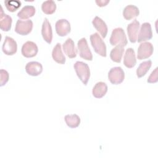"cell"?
Listing matches in <instances>:
<instances>
[{
    "label": "cell",
    "mask_w": 158,
    "mask_h": 158,
    "mask_svg": "<svg viewBox=\"0 0 158 158\" xmlns=\"http://www.w3.org/2000/svg\"><path fill=\"white\" fill-rule=\"evenodd\" d=\"M123 52L124 46L121 45L116 46L111 50L110 53V57L112 61L117 63H120L121 62Z\"/></svg>",
    "instance_id": "obj_22"
},
{
    "label": "cell",
    "mask_w": 158,
    "mask_h": 158,
    "mask_svg": "<svg viewBox=\"0 0 158 158\" xmlns=\"http://www.w3.org/2000/svg\"><path fill=\"white\" fill-rule=\"evenodd\" d=\"M38 51L37 45L33 41H28L25 43L22 47V54L27 58L35 57Z\"/></svg>",
    "instance_id": "obj_9"
},
{
    "label": "cell",
    "mask_w": 158,
    "mask_h": 158,
    "mask_svg": "<svg viewBox=\"0 0 158 158\" xmlns=\"http://www.w3.org/2000/svg\"><path fill=\"white\" fill-rule=\"evenodd\" d=\"M158 76V68L156 67L153 72L151 73L150 76L148 77L147 80V82L149 83H154L158 81L157 79Z\"/></svg>",
    "instance_id": "obj_29"
},
{
    "label": "cell",
    "mask_w": 158,
    "mask_h": 158,
    "mask_svg": "<svg viewBox=\"0 0 158 158\" xmlns=\"http://www.w3.org/2000/svg\"><path fill=\"white\" fill-rule=\"evenodd\" d=\"M152 38V32L151 29V25L148 22L143 23L141 25L137 41L138 43L144 42L151 40Z\"/></svg>",
    "instance_id": "obj_10"
},
{
    "label": "cell",
    "mask_w": 158,
    "mask_h": 158,
    "mask_svg": "<svg viewBox=\"0 0 158 158\" xmlns=\"http://www.w3.org/2000/svg\"><path fill=\"white\" fill-rule=\"evenodd\" d=\"M25 71L29 75L33 77L38 76L43 72V66L38 62H30L25 66Z\"/></svg>",
    "instance_id": "obj_13"
},
{
    "label": "cell",
    "mask_w": 158,
    "mask_h": 158,
    "mask_svg": "<svg viewBox=\"0 0 158 158\" xmlns=\"http://www.w3.org/2000/svg\"><path fill=\"white\" fill-rule=\"evenodd\" d=\"M64 120L67 125L71 128L78 127L80 123V118L77 114L66 115L64 117Z\"/></svg>",
    "instance_id": "obj_24"
},
{
    "label": "cell",
    "mask_w": 158,
    "mask_h": 158,
    "mask_svg": "<svg viewBox=\"0 0 158 158\" xmlns=\"http://www.w3.org/2000/svg\"><path fill=\"white\" fill-rule=\"evenodd\" d=\"M109 2V0H102V1H96V3L99 7H104L106 6Z\"/></svg>",
    "instance_id": "obj_30"
},
{
    "label": "cell",
    "mask_w": 158,
    "mask_h": 158,
    "mask_svg": "<svg viewBox=\"0 0 158 158\" xmlns=\"http://www.w3.org/2000/svg\"><path fill=\"white\" fill-rule=\"evenodd\" d=\"M35 14V8L33 6H24L17 14V17L20 19H28Z\"/></svg>",
    "instance_id": "obj_23"
},
{
    "label": "cell",
    "mask_w": 158,
    "mask_h": 158,
    "mask_svg": "<svg viewBox=\"0 0 158 158\" xmlns=\"http://www.w3.org/2000/svg\"><path fill=\"white\" fill-rule=\"evenodd\" d=\"M78 49L79 50L80 56L86 60H92L93 55L89 48L87 41L86 38H82L78 41Z\"/></svg>",
    "instance_id": "obj_6"
},
{
    "label": "cell",
    "mask_w": 158,
    "mask_h": 158,
    "mask_svg": "<svg viewBox=\"0 0 158 158\" xmlns=\"http://www.w3.org/2000/svg\"><path fill=\"white\" fill-rule=\"evenodd\" d=\"M107 91V85L102 81L98 82L94 86L92 91V93L94 97L96 98H101L105 96Z\"/></svg>",
    "instance_id": "obj_20"
},
{
    "label": "cell",
    "mask_w": 158,
    "mask_h": 158,
    "mask_svg": "<svg viewBox=\"0 0 158 158\" xmlns=\"http://www.w3.org/2000/svg\"><path fill=\"white\" fill-rule=\"evenodd\" d=\"M90 41L95 52L102 57H106V46L98 33L90 36Z\"/></svg>",
    "instance_id": "obj_2"
},
{
    "label": "cell",
    "mask_w": 158,
    "mask_h": 158,
    "mask_svg": "<svg viewBox=\"0 0 158 158\" xmlns=\"http://www.w3.org/2000/svg\"><path fill=\"white\" fill-rule=\"evenodd\" d=\"M136 64L135 52L133 49L128 48L124 55L123 57V64L124 65L129 69L133 68Z\"/></svg>",
    "instance_id": "obj_16"
},
{
    "label": "cell",
    "mask_w": 158,
    "mask_h": 158,
    "mask_svg": "<svg viewBox=\"0 0 158 158\" xmlns=\"http://www.w3.org/2000/svg\"><path fill=\"white\" fill-rule=\"evenodd\" d=\"M52 57L54 60L60 64H64L65 62V57L63 54L60 43H57L52 52Z\"/></svg>",
    "instance_id": "obj_21"
},
{
    "label": "cell",
    "mask_w": 158,
    "mask_h": 158,
    "mask_svg": "<svg viewBox=\"0 0 158 158\" xmlns=\"http://www.w3.org/2000/svg\"><path fill=\"white\" fill-rule=\"evenodd\" d=\"M92 23L96 30L100 33L101 36L103 38H105L107 34L108 28L106 23L104 22V20H102L100 17L96 16L93 20Z\"/></svg>",
    "instance_id": "obj_15"
},
{
    "label": "cell",
    "mask_w": 158,
    "mask_h": 158,
    "mask_svg": "<svg viewBox=\"0 0 158 158\" xmlns=\"http://www.w3.org/2000/svg\"><path fill=\"white\" fill-rule=\"evenodd\" d=\"M4 4L6 9L10 12L16 11L21 6V2L19 1H5Z\"/></svg>",
    "instance_id": "obj_27"
},
{
    "label": "cell",
    "mask_w": 158,
    "mask_h": 158,
    "mask_svg": "<svg viewBox=\"0 0 158 158\" xmlns=\"http://www.w3.org/2000/svg\"><path fill=\"white\" fill-rule=\"evenodd\" d=\"M127 39L124 30L122 28H116L112 31L110 38V43L112 46L121 45L125 46L127 44Z\"/></svg>",
    "instance_id": "obj_3"
},
{
    "label": "cell",
    "mask_w": 158,
    "mask_h": 158,
    "mask_svg": "<svg viewBox=\"0 0 158 158\" xmlns=\"http://www.w3.org/2000/svg\"><path fill=\"white\" fill-rule=\"evenodd\" d=\"M2 52L7 56H12L15 54L17 50V44L16 41L11 37L6 36L2 47Z\"/></svg>",
    "instance_id": "obj_8"
},
{
    "label": "cell",
    "mask_w": 158,
    "mask_h": 158,
    "mask_svg": "<svg viewBox=\"0 0 158 158\" xmlns=\"http://www.w3.org/2000/svg\"><path fill=\"white\" fill-rule=\"evenodd\" d=\"M139 28V22L137 20H134L127 26V33L129 40L131 43H135L137 41V36Z\"/></svg>",
    "instance_id": "obj_12"
},
{
    "label": "cell",
    "mask_w": 158,
    "mask_h": 158,
    "mask_svg": "<svg viewBox=\"0 0 158 158\" xmlns=\"http://www.w3.org/2000/svg\"><path fill=\"white\" fill-rule=\"evenodd\" d=\"M33 22L31 20H18L15 24V31L22 36L28 35L32 30Z\"/></svg>",
    "instance_id": "obj_5"
},
{
    "label": "cell",
    "mask_w": 158,
    "mask_h": 158,
    "mask_svg": "<svg viewBox=\"0 0 158 158\" xmlns=\"http://www.w3.org/2000/svg\"><path fill=\"white\" fill-rule=\"evenodd\" d=\"M41 35L43 40L48 43L50 44L52 40V31L51 25L47 18H45L41 29Z\"/></svg>",
    "instance_id": "obj_14"
},
{
    "label": "cell",
    "mask_w": 158,
    "mask_h": 158,
    "mask_svg": "<svg viewBox=\"0 0 158 158\" xmlns=\"http://www.w3.org/2000/svg\"><path fill=\"white\" fill-rule=\"evenodd\" d=\"M152 65V61L148 60L141 62L136 70V75L138 78H141L144 76L149 71Z\"/></svg>",
    "instance_id": "obj_25"
},
{
    "label": "cell",
    "mask_w": 158,
    "mask_h": 158,
    "mask_svg": "<svg viewBox=\"0 0 158 158\" xmlns=\"http://www.w3.org/2000/svg\"><path fill=\"white\" fill-rule=\"evenodd\" d=\"M139 14V9L134 5H128L123 10V16L127 20H130L138 17Z\"/></svg>",
    "instance_id": "obj_19"
},
{
    "label": "cell",
    "mask_w": 158,
    "mask_h": 158,
    "mask_svg": "<svg viewBox=\"0 0 158 158\" xmlns=\"http://www.w3.org/2000/svg\"><path fill=\"white\" fill-rule=\"evenodd\" d=\"M1 86H4V85L6 84V83L9 81V73L3 69L1 70Z\"/></svg>",
    "instance_id": "obj_28"
},
{
    "label": "cell",
    "mask_w": 158,
    "mask_h": 158,
    "mask_svg": "<svg viewBox=\"0 0 158 158\" xmlns=\"http://www.w3.org/2000/svg\"><path fill=\"white\" fill-rule=\"evenodd\" d=\"M41 10L46 14H52L56 10V4L54 1H46L43 2L41 5Z\"/></svg>",
    "instance_id": "obj_26"
},
{
    "label": "cell",
    "mask_w": 158,
    "mask_h": 158,
    "mask_svg": "<svg viewBox=\"0 0 158 158\" xmlns=\"http://www.w3.org/2000/svg\"><path fill=\"white\" fill-rule=\"evenodd\" d=\"M73 67L79 79L85 85H86L90 77V70L88 64L81 61H77L75 63Z\"/></svg>",
    "instance_id": "obj_1"
},
{
    "label": "cell",
    "mask_w": 158,
    "mask_h": 158,
    "mask_svg": "<svg viewBox=\"0 0 158 158\" xmlns=\"http://www.w3.org/2000/svg\"><path fill=\"white\" fill-rule=\"evenodd\" d=\"M1 10L0 28L4 31H8L11 28L12 19L10 16L4 13L2 7Z\"/></svg>",
    "instance_id": "obj_18"
},
{
    "label": "cell",
    "mask_w": 158,
    "mask_h": 158,
    "mask_svg": "<svg viewBox=\"0 0 158 158\" xmlns=\"http://www.w3.org/2000/svg\"><path fill=\"white\" fill-rule=\"evenodd\" d=\"M57 34L60 36H67L71 30L70 24L66 19L58 20L55 25Z\"/></svg>",
    "instance_id": "obj_11"
},
{
    "label": "cell",
    "mask_w": 158,
    "mask_h": 158,
    "mask_svg": "<svg viewBox=\"0 0 158 158\" xmlns=\"http://www.w3.org/2000/svg\"><path fill=\"white\" fill-rule=\"evenodd\" d=\"M154 48L149 42H144L139 44L138 49L137 58L139 60H143L149 57L153 53Z\"/></svg>",
    "instance_id": "obj_7"
},
{
    "label": "cell",
    "mask_w": 158,
    "mask_h": 158,
    "mask_svg": "<svg viewBox=\"0 0 158 158\" xmlns=\"http://www.w3.org/2000/svg\"><path fill=\"white\" fill-rule=\"evenodd\" d=\"M63 50L67 57L70 59L75 58L77 56V50L73 41L71 38H68L63 44Z\"/></svg>",
    "instance_id": "obj_17"
},
{
    "label": "cell",
    "mask_w": 158,
    "mask_h": 158,
    "mask_svg": "<svg viewBox=\"0 0 158 158\" xmlns=\"http://www.w3.org/2000/svg\"><path fill=\"white\" fill-rule=\"evenodd\" d=\"M125 78V73L120 67L112 68L108 73V79L113 85H118L123 82Z\"/></svg>",
    "instance_id": "obj_4"
}]
</instances>
